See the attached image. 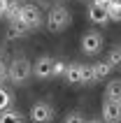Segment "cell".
Instances as JSON below:
<instances>
[{"label":"cell","instance_id":"7c38bea8","mask_svg":"<svg viewBox=\"0 0 121 123\" xmlns=\"http://www.w3.org/2000/svg\"><path fill=\"white\" fill-rule=\"evenodd\" d=\"M0 123H23V114L16 109H5L0 111Z\"/></svg>","mask_w":121,"mask_h":123},{"label":"cell","instance_id":"ba28073f","mask_svg":"<svg viewBox=\"0 0 121 123\" xmlns=\"http://www.w3.org/2000/svg\"><path fill=\"white\" fill-rule=\"evenodd\" d=\"M28 33H30V28L19 19V12L9 14V30H7V35H9V37H23V35H28Z\"/></svg>","mask_w":121,"mask_h":123},{"label":"cell","instance_id":"ffe728a7","mask_svg":"<svg viewBox=\"0 0 121 123\" xmlns=\"http://www.w3.org/2000/svg\"><path fill=\"white\" fill-rule=\"evenodd\" d=\"M7 79V65L2 61H0V86H2V81Z\"/></svg>","mask_w":121,"mask_h":123},{"label":"cell","instance_id":"3957f363","mask_svg":"<svg viewBox=\"0 0 121 123\" xmlns=\"http://www.w3.org/2000/svg\"><path fill=\"white\" fill-rule=\"evenodd\" d=\"M19 19L23 21L30 30H37V28H42V23H44L42 12H40L37 5H21L19 7Z\"/></svg>","mask_w":121,"mask_h":123},{"label":"cell","instance_id":"2e32d148","mask_svg":"<svg viewBox=\"0 0 121 123\" xmlns=\"http://www.w3.org/2000/svg\"><path fill=\"white\" fill-rule=\"evenodd\" d=\"M9 102H12V93H9L7 88H2V86H0V111L9 109Z\"/></svg>","mask_w":121,"mask_h":123},{"label":"cell","instance_id":"8992f818","mask_svg":"<svg viewBox=\"0 0 121 123\" xmlns=\"http://www.w3.org/2000/svg\"><path fill=\"white\" fill-rule=\"evenodd\" d=\"M54 61L56 58H51V56H40V58L35 61V65H33V74L40 77V79L51 77V72H54Z\"/></svg>","mask_w":121,"mask_h":123},{"label":"cell","instance_id":"44dd1931","mask_svg":"<svg viewBox=\"0 0 121 123\" xmlns=\"http://www.w3.org/2000/svg\"><path fill=\"white\" fill-rule=\"evenodd\" d=\"M114 0H93V5H98V7H102V9H107L109 5H112Z\"/></svg>","mask_w":121,"mask_h":123},{"label":"cell","instance_id":"5bb4252c","mask_svg":"<svg viewBox=\"0 0 121 123\" xmlns=\"http://www.w3.org/2000/svg\"><path fill=\"white\" fill-rule=\"evenodd\" d=\"M109 72H112V68H109L105 61H102V63H95V65H93V79H95V81H102V79H107Z\"/></svg>","mask_w":121,"mask_h":123},{"label":"cell","instance_id":"9a60e30c","mask_svg":"<svg viewBox=\"0 0 121 123\" xmlns=\"http://www.w3.org/2000/svg\"><path fill=\"white\" fill-rule=\"evenodd\" d=\"M107 19L109 21H121V2H112L107 7Z\"/></svg>","mask_w":121,"mask_h":123},{"label":"cell","instance_id":"d6986e66","mask_svg":"<svg viewBox=\"0 0 121 123\" xmlns=\"http://www.w3.org/2000/svg\"><path fill=\"white\" fill-rule=\"evenodd\" d=\"M65 123H86V118L81 116V114H77V111H72V114L65 116Z\"/></svg>","mask_w":121,"mask_h":123},{"label":"cell","instance_id":"30bf717a","mask_svg":"<svg viewBox=\"0 0 121 123\" xmlns=\"http://www.w3.org/2000/svg\"><path fill=\"white\" fill-rule=\"evenodd\" d=\"M88 21H93V23H107V9H102V7L93 5L91 2V7H88Z\"/></svg>","mask_w":121,"mask_h":123},{"label":"cell","instance_id":"6da1fadb","mask_svg":"<svg viewBox=\"0 0 121 123\" xmlns=\"http://www.w3.org/2000/svg\"><path fill=\"white\" fill-rule=\"evenodd\" d=\"M33 74V65L26 61V58H14L9 65H7V79L14 84V86H21L26 84Z\"/></svg>","mask_w":121,"mask_h":123},{"label":"cell","instance_id":"5b68a950","mask_svg":"<svg viewBox=\"0 0 121 123\" xmlns=\"http://www.w3.org/2000/svg\"><path fill=\"white\" fill-rule=\"evenodd\" d=\"M100 49H102V35L98 30H88L81 37V51L84 54H98Z\"/></svg>","mask_w":121,"mask_h":123},{"label":"cell","instance_id":"ac0fdd59","mask_svg":"<svg viewBox=\"0 0 121 123\" xmlns=\"http://www.w3.org/2000/svg\"><path fill=\"white\" fill-rule=\"evenodd\" d=\"M65 68H67V63H63V61H54V72H51V77L65 74Z\"/></svg>","mask_w":121,"mask_h":123},{"label":"cell","instance_id":"9c48e42d","mask_svg":"<svg viewBox=\"0 0 121 123\" xmlns=\"http://www.w3.org/2000/svg\"><path fill=\"white\" fill-rule=\"evenodd\" d=\"M105 100L121 102V79H114V81L107 84V88H105Z\"/></svg>","mask_w":121,"mask_h":123},{"label":"cell","instance_id":"e0dca14e","mask_svg":"<svg viewBox=\"0 0 121 123\" xmlns=\"http://www.w3.org/2000/svg\"><path fill=\"white\" fill-rule=\"evenodd\" d=\"M93 65H81V84H93Z\"/></svg>","mask_w":121,"mask_h":123},{"label":"cell","instance_id":"603a6c76","mask_svg":"<svg viewBox=\"0 0 121 123\" xmlns=\"http://www.w3.org/2000/svg\"><path fill=\"white\" fill-rule=\"evenodd\" d=\"M12 2H19V0H12Z\"/></svg>","mask_w":121,"mask_h":123},{"label":"cell","instance_id":"7402d4cb","mask_svg":"<svg viewBox=\"0 0 121 123\" xmlns=\"http://www.w3.org/2000/svg\"><path fill=\"white\" fill-rule=\"evenodd\" d=\"M86 123H102V121H98V118H93V121H86Z\"/></svg>","mask_w":121,"mask_h":123},{"label":"cell","instance_id":"52a82bcc","mask_svg":"<svg viewBox=\"0 0 121 123\" xmlns=\"http://www.w3.org/2000/svg\"><path fill=\"white\" fill-rule=\"evenodd\" d=\"M102 123H121V102L105 100L102 102Z\"/></svg>","mask_w":121,"mask_h":123},{"label":"cell","instance_id":"4fadbf2b","mask_svg":"<svg viewBox=\"0 0 121 123\" xmlns=\"http://www.w3.org/2000/svg\"><path fill=\"white\" fill-rule=\"evenodd\" d=\"M109 65V68H121V44H116V47L109 49L107 54V61H105Z\"/></svg>","mask_w":121,"mask_h":123},{"label":"cell","instance_id":"7a4b0ae2","mask_svg":"<svg viewBox=\"0 0 121 123\" xmlns=\"http://www.w3.org/2000/svg\"><path fill=\"white\" fill-rule=\"evenodd\" d=\"M70 12H67L63 5H56L49 9L47 14V28L51 30V33H60V30H65L67 26H70Z\"/></svg>","mask_w":121,"mask_h":123},{"label":"cell","instance_id":"277c9868","mask_svg":"<svg viewBox=\"0 0 121 123\" xmlns=\"http://www.w3.org/2000/svg\"><path fill=\"white\" fill-rule=\"evenodd\" d=\"M54 107L49 102H35L30 109V121L33 123H51L54 121Z\"/></svg>","mask_w":121,"mask_h":123},{"label":"cell","instance_id":"8fae6325","mask_svg":"<svg viewBox=\"0 0 121 123\" xmlns=\"http://www.w3.org/2000/svg\"><path fill=\"white\" fill-rule=\"evenodd\" d=\"M70 84H81V65L79 63H70L65 68V74H63Z\"/></svg>","mask_w":121,"mask_h":123}]
</instances>
